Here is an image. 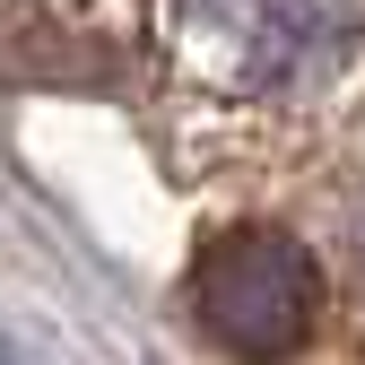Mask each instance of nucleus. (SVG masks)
<instances>
[{"mask_svg": "<svg viewBox=\"0 0 365 365\" xmlns=\"http://www.w3.org/2000/svg\"><path fill=\"white\" fill-rule=\"evenodd\" d=\"M192 304L235 356H287L304 348L313 313H322V261L296 235L244 226V235H217L192 261Z\"/></svg>", "mask_w": 365, "mask_h": 365, "instance_id": "obj_1", "label": "nucleus"}, {"mask_svg": "<svg viewBox=\"0 0 365 365\" xmlns=\"http://www.w3.org/2000/svg\"><path fill=\"white\" fill-rule=\"evenodd\" d=\"M182 9L235 61V78H287L322 35V0H182Z\"/></svg>", "mask_w": 365, "mask_h": 365, "instance_id": "obj_2", "label": "nucleus"}]
</instances>
